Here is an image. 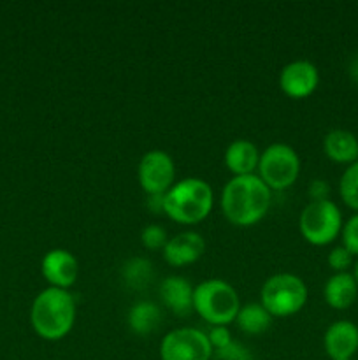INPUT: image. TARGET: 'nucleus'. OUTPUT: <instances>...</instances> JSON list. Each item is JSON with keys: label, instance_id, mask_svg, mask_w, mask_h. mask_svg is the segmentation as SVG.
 <instances>
[{"label": "nucleus", "instance_id": "f257e3e1", "mask_svg": "<svg viewBox=\"0 0 358 360\" xmlns=\"http://www.w3.org/2000/svg\"><path fill=\"white\" fill-rule=\"evenodd\" d=\"M270 200V188L258 174L234 176L223 188L221 210L230 224L237 227H251L265 217Z\"/></svg>", "mask_w": 358, "mask_h": 360}, {"label": "nucleus", "instance_id": "f03ea898", "mask_svg": "<svg viewBox=\"0 0 358 360\" xmlns=\"http://www.w3.org/2000/svg\"><path fill=\"white\" fill-rule=\"evenodd\" d=\"M30 322L42 340H63L72 330L76 322V301L69 290L53 287L46 288L34 299Z\"/></svg>", "mask_w": 358, "mask_h": 360}, {"label": "nucleus", "instance_id": "7ed1b4c3", "mask_svg": "<svg viewBox=\"0 0 358 360\" xmlns=\"http://www.w3.org/2000/svg\"><path fill=\"white\" fill-rule=\"evenodd\" d=\"M213 202L214 195L209 183L200 178H185L174 183L164 195V213L172 221L193 225L207 218Z\"/></svg>", "mask_w": 358, "mask_h": 360}, {"label": "nucleus", "instance_id": "20e7f679", "mask_svg": "<svg viewBox=\"0 0 358 360\" xmlns=\"http://www.w3.org/2000/svg\"><path fill=\"white\" fill-rule=\"evenodd\" d=\"M193 309L213 326H228L241 309L235 288L225 280H206L193 290Z\"/></svg>", "mask_w": 358, "mask_h": 360}, {"label": "nucleus", "instance_id": "39448f33", "mask_svg": "<svg viewBox=\"0 0 358 360\" xmlns=\"http://www.w3.org/2000/svg\"><path fill=\"white\" fill-rule=\"evenodd\" d=\"M260 304L270 316L284 319L300 311L307 302V287L298 276L279 273L270 276L260 292Z\"/></svg>", "mask_w": 358, "mask_h": 360}, {"label": "nucleus", "instance_id": "423d86ee", "mask_svg": "<svg viewBox=\"0 0 358 360\" xmlns=\"http://www.w3.org/2000/svg\"><path fill=\"white\" fill-rule=\"evenodd\" d=\"M298 229L309 245L326 246L343 231V214L330 199L309 202L298 218Z\"/></svg>", "mask_w": 358, "mask_h": 360}, {"label": "nucleus", "instance_id": "0eeeda50", "mask_svg": "<svg viewBox=\"0 0 358 360\" xmlns=\"http://www.w3.org/2000/svg\"><path fill=\"white\" fill-rule=\"evenodd\" d=\"M258 178L276 192L290 188L300 172V158L297 151L284 143H274L260 153Z\"/></svg>", "mask_w": 358, "mask_h": 360}, {"label": "nucleus", "instance_id": "6e6552de", "mask_svg": "<svg viewBox=\"0 0 358 360\" xmlns=\"http://www.w3.org/2000/svg\"><path fill=\"white\" fill-rule=\"evenodd\" d=\"M213 354L207 333L195 327L171 330L160 343L161 360H211Z\"/></svg>", "mask_w": 358, "mask_h": 360}, {"label": "nucleus", "instance_id": "1a4fd4ad", "mask_svg": "<svg viewBox=\"0 0 358 360\" xmlns=\"http://www.w3.org/2000/svg\"><path fill=\"white\" fill-rule=\"evenodd\" d=\"M137 178L147 195H165L175 183L174 160L167 151H147L139 162Z\"/></svg>", "mask_w": 358, "mask_h": 360}, {"label": "nucleus", "instance_id": "9d476101", "mask_svg": "<svg viewBox=\"0 0 358 360\" xmlns=\"http://www.w3.org/2000/svg\"><path fill=\"white\" fill-rule=\"evenodd\" d=\"M319 84V72L314 63L307 60H295L283 67L279 74V86L290 98H305L314 94Z\"/></svg>", "mask_w": 358, "mask_h": 360}, {"label": "nucleus", "instance_id": "9b49d317", "mask_svg": "<svg viewBox=\"0 0 358 360\" xmlns=\"http://www.w3.org/2000/svg\"><path fill=\"white\" fill-rule=\"evenodd\" d=\"M41 271L44 280L53 288L69 290L79 276V264L69 250L55 248L49 250L44 255L41 262Z\"/></svg>", "mask_w": 358, "mask_h": 360}, {"label": "nucleus", "instance_id": "f8f14e48", "mask_svg": "<svg viewBox=\"0 0 358 360\" xmlns=\"http://www.w3.org/2000/svg\"><path fill=\"white\" fill-rule=\"evenodd\" d=\"M323 347L330 360H351L358 352V327L350 320L333 322L323 336Z\"/></svg>", "mask_w": 358, "mask_h": 360}, {"label": "nucleus", "instance_id": "ddd939ff", "mask_svg": "<svg viewBox=\"0 0 358 360\" xmlns=\"http://www.w3.org/2000/svg\"><path fill=\"white\" fill-rule=\"evenodd\" d=\"M204 252H206V241L202 236L199 232L186 231L168 239L167 245L164 246V259L172 267H183L197 262Z\"/></svg>", "mask_w": 358, "mask_h": 360}, {"label": "nucleus", "instance_id": "4468645a", "mask_svg": "<svg viewBox=\"0 0 358 360\" xmlns=\"http://www.w3.org/2000/svg\"><path fill=\"white\" fill-rule=\"evenodd\" d=\"M193 290L186 278L168 276L160 285V297L164 304L178 316H188L193 311Z\"/></svg>", "mask_w": 358, "mask_h": 360}, {"label": "nucleus", "instance_id": "2eb2a0df", "mask_svg": "<svg viewBox=\"0 0 358 360\" xmlns=\"http://www.w3.org/2000/svg\"><path fill=\"white\" fill-rule=\"evenodd\" d=\"M260 151L251 141L237 139L228 144L225 151V165L234 176L255 174L258 169Z\"/></svg>", "mask_w": 358, "mask_h": 360}, {"label": "nucleus", "instance_id": "dca6fc26", "mask_svg": "<svg viewBox=\"0 0 358 360\" xmlns=\"http://www.w3.org/2000/svg\"><path fill=\"white\" fill-rule=\"evenodd\" d=\"M325 155L336 164H354L358 160V139L350 130L333 129L323 139Z\"/></svg>", "mask_w": 358, "mask_h": 360}, {"label": "nucleus", "instance_id": "f3484780", "mask_svg": "<svg viewBox=\"0 0 358 360\" xmlns=\"http://www.w3.org/2000/svg\"><path fill=\"white\" fill-rule=\"evenodd\" d=\"M323 295L330 308L347 309L358 297V285L351 273H336L326 280Z\"/></svg>", "mask_w": 358, "mask_h": 360}, {"label": "nucleus", "instance_id": "a211bd4d", "mask_svg": "<svg viewBox=\"0 0 358 360\" xmlns=\"http://www.w3.org/2000/svg\"><path fill=\"white\" fill-rule=\"evenodd\" d=\"M161 311L154 302L139 301L130 308L128 327L137 336H147L160 326Z\"/></svg>", "mask_w": 358, "mask_h": 360}, {"label": "nucleus", "instance_id": "6ab92c4d", "mask_svg": "<svg viewBox=\"0 0 358 360\" xmlns=\"http://www.w3.org/2000/svg\"><path fill=\"white\" fill-rule=\"evenodd\" d=\"M235 322L244 334L258 336L269 329L272 323V316L260 302H249V304L241 306Z\"/></svg>", "mask_w": 358, "mask_h": 360}, {"label": "nucleus", "instance_id": "aec40b11", "mask_svg": "<svg viewBox=\"0 0 358 360\" xmlns=\"http://www.w3.org/2000/svg\"><path fill=\"white\" fill-rule=\"evenodd\" d=\"M121 278L123 283L132 290H144V288L150 287L154 278L153 264L142 257H133L123 264Z\"/></svg>", "mask_w": 358, "mask_h": 360}, {"label": "nucleus", "instance_id": "412c9836", "mask_svg": "<svg viewBox=\"0 0 358 360\" xmlns=\"http://www.w3.org/2000/svg\"><path fill=\"white\" fill-rule=\"evenodd\" d=\"M339 193L347 207L358 211V160L347 165V169L340 176Z\"/></svg>", "mask_w": 358, "mask_h": 360}, {"label": "nucleus", "instance_id": "4be33fe9", "mask_svg": "<svg viewBox=\"0 0 358 360\" xmlns=\"http://www.w3.org/2000/svg\"><path fill=\"white\" fill-rule=\"evenodd\" d=\"M140 241L147 250H164L167 245V232L160 225H147L140 232Z\"/></svg>", "mask_w": 358, "mask_h": 360}, {"label": "nucleus", "instance_id": "5701e85b", "mask_svg": "<svg viewBox=\"0 0 358 360\" xmlns=\"http://www.w3.org/2000/svg\"><path fill=\"white\" fill-rule=\"evenodd\" d=\"M340 239H343L344 248L353 257H358V213H354L346 224H343Z\"/></svg>", "mask_w": 358, "mask_h": 360}, {"label": "nucleus", "instance_id": "b1692460", "mask_svg": "<svg viewBox=\"0 0 358 360\" xmlns=\"http://www.w3.org/2000/svg\"><path fill=\"white\" fill-rule=\"evenodd\" d=\"M326 262H329L330 269L336 271V273H347V269L353 264V255L340 245L330 250L329 257H326Z\"/></svg>", "mask_w": 358, "mask_h": 360}, {"label": "nucleus", "instance_id": "393cba45", "mask_svg": "<svg viewBox=\"0 0 358 360\" xmlns=\"http://www.w3.org/2000/svg\"><path fill=\"white\" fill-rule=\"evenodd\" d=\"M207 340H209L211 348L213 352H220L223 348H227L228 345L232 343V334L230 330L227 329V326H213L207 333Z\"/></svg>", "mask_w": 358, "mask_h": 360}, {"label": "nucleus", "instance_id": "a878e982", "mask_svg": "<svg viewBox=\"0 0 358 360\" xmlns=\"http://www.w3.org/2000/svg\"><path fill=\"white\" fill-rule=\"evenodd\" d=\"M213 355H216L218 360H253L251 352L242 347L241 343H237V341H232L227 348L214 352Z\"/></svg>", "mask_w": 358, "mask_h": 360}, {"label": "nucleus", "instance_id": "bb28decb", "mask_svg": "<svg viewBox=\"0 0 358 360\" xmlns=\"http://www.w3.org/2000/svg\"><path fill=\"white\" fill-rule=\"evenodd\" d=\"M330 195V186L325 179H314L309 185V197L311 202H318V200H329Z\"/></svg>", "mask_w": 358, "mask_h": 360}, {"label": "nucleus", "instance_id": "cd10ccee", "mask_svg": "<svg viewBox=\"0 0 358 360\" xmlns=\"http://www.w3.org/2000/svg\"><path fill=\"white\" fill-rule=\"evenodd\" d=\"M146 204L151 213H164V195H147Z\"/></svg>", "mask_w": 358, "mask_h": 360}, {"label": "nucleus", "instance_id": "c85d7f7f", "mask_svg": "<svg viewBox=\"0 0 358 360\" xmlns=\"http://www.w3.org/2000/svg\"><path fill=\"white\" fill-rule=\"evenodd\" d=\"M350 74H351V77H353V79L357 81V83H358V56H357V58L353 60V62H351Z\"/></svg>", "mask_w": 358, "mask_h": 360}, {"label": "nucleus", "instance_id": "c756f323", "mask_svg": "<svg viewBox=\"0 0 358 360\" xmlns=\"http://www.w3.org/2000/svg\"><path fill=\"white\" fill-rule=\"evenodd\" d=\"M353 276H354V281H357V285H358V262L354 264V271H353Z\"/></svg>", "mask_w": 358, "mask_h": 360}]
</instances>
